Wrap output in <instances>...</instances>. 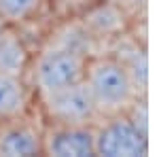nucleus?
I'll return each mask as SVG.
<instances>
[{
    "instance_id": "3",
    "label": "nucleus",
    "mask_w": 159,
    "mask_h": 157,
    "mask_svg": "<svg viewBox=\"0 0 159 157\" xmlns=\"http://www.w3.org/2000/svg\"><path fill=\"white\" fill-rule=\"evenodd\" d=\"M148 134L136 127L127 113L100 117L96 123V157H148Z\"/></svg>"
},
{
    "instance_id": "1",
    "label": "nucleus",
    "mask_w": 159,
    "mask_h": 157,
    "mask_svg": "<svg viewBox=\"0 0 159 157\" xmlns=\"http://www.w3.org/2000/svg\"><path fill=\"white\" fill-rule=\"evenodd\" d=\"M83 83L91 94L100 117L125 113L136 98L142 96L132 83L123 62L115 53H102V55L91 53L85 64Z\"/></svg>"
},
{
    "instance_id": "7",
    "label": "nucleus",
    "mask_w": 159,
    "mask_h": 157,
    "mask_svg": "<svg viewBox=\"0 0 159 157\" xmlns=\"http://www.w3.org/2000/svg\"><path fill=\"white\" fill-rule=\"evenodd\" d=\"M81 25L87 30V34L91 38H119L125 32L127 19H125L121 4L98 0L83 15Z\"/></svg>"
},
{
    "instance_id": "4",
    "label": "nucleus",
    "mask_w": 159,
    "mask_h": 157,
    "mask_svg": "<svg viewBox=\"0 0 159 157\" xmlns=\"http://www.w3.org/2000/svg\"><path fill=\"white\" fill-rule=\"evenodd\" d=\"M45 121L51 123H98L100 113L85 83L70 85L47 96H38Z\"/></svg>"
},
{
    "instance_id": "13",
    "label": "nucleus",
    "mask_w": 159,
    "mask_h": 157,
    "mask_svg": "<svg viewBox=\"0 0 159 157\" xmlns=\"http://www.w3.org/2000/svg\"><path fill=\"white\" fill-rule=\"evenodd\" d=\"M102 2H115V4H123L125 0H102Z\"/></svg>"
},
{
    "instance_id": "5",
    "label": "nucleus",
    "mask_w": 159,
    "mask_h": 157,
    "mask_svg": "<svg viewBox=\"0 0 159 157\" xmlns=\"http://www.w3.org/2000/svg\"><path fill=\"white\" fill-rule=\"evenodd\" d=\"M43 155L96 157V123H43Z\"/></svg>"
},
{
    "instance_id": "12",
    "label": "nucleus",
    "mask_w": 159,
    "mask_h": 157,
    "mask_svg": "<svg viewBox=\"0 0 159 157\" xmlns=\"http://www.w3.org/2000/svg\"><path fill=\"white\" fill-rule=\"evenodd\" d=\"M7 28H9V24H7V19H4V17L0 15V34H2V32H4Z\"/></svg>"
},
{
    "instance_id": "10",
    "label": "nucleus",
    "mask_w": 159,
    "mask_h": 157,
    "mask_svg": "<svg viewBox=\"0 0 159 157\" xmlns=\"http://www.w3.org/2000/svg\"><path fill=\"white\" fill-rule=\"evenodd\" d=\"M119 60L123 62L125 70L129 74L132 83L136 85L138 94H148V53L142 45H127L121 47L115 53Z\"/></svg>"
},
{
    "instance_id": "8",
    "label": "nucleus",
    "mask_w": 159,
    "mask_h": 157,
    "mask_svg": "<svg viewBox=\"0 0 159 157\" xmlns=\"http://www.w3.org/2000/svg\"><path fill=\"white\" fill-rule=\"evenodd\" d=\"M32 64V53L21 34L9 25L0 34V72L13 76H25Z\"/></svg>"
},
{
    "instance_id": "2",
    "label": "nucleus",
    "mask_w": 159,
    "mask_h": 157,
    "mask_svg": "<svg viewBox=\"0 0 159 157\" xmlns=\"http://www.w3.org/2000/svg\"><path fill=\"white\" fill-rule=\"evenodd\" d=\"M87 58H89L87 53L70 47L51 45L49 49H45L30 64L32 83H34L36 94L47 96V94L57 91V89L81 83L85 76Z\"/></svg>"
},
{
    "instance_id": "6",
    "label": "nucleus",
    "mask_w": 159,
    "mask_h": 157,
    "mask_svg": "<svg viewBox=\"0 0 159 157\" xmlns=\"http://www.w3.org/2000/svg\"><path fill=\"white\" fill-rule=\"evenodd\" d=\"M43 155V123L21 115L0 121V157H38Z\"/></svg>"
},
{
    "instance_id": "11",
    "label": "nucleus",
    "mask_w": 159,
    "mask_h": 157,
    "mask_svg": "<svg viewBox=\"0 0 159 157\" xmlns=\"http://www.w3.org/2000/svg\"><path fill=\"white\" fill-rule=\"evenodd\" d=\"M43 0H0V15L9 25H17L34 17Z\"/></svg>"
},
{
    "instance_id": "9",
    "label": "nucleus",
    "mask_w": 159,
    "mask_h": 157,
    "mask_svg": "<svg viewBox=\"0 0 159 157\" xmlns=\"http://www.w3.org/2000/svg\"><path fill=\"white\" fill-rule=\"evenodd\" d=\"M30 113V89L25 76L0 72V121L15 119Z\"/></svg>"
}]
</instances>
